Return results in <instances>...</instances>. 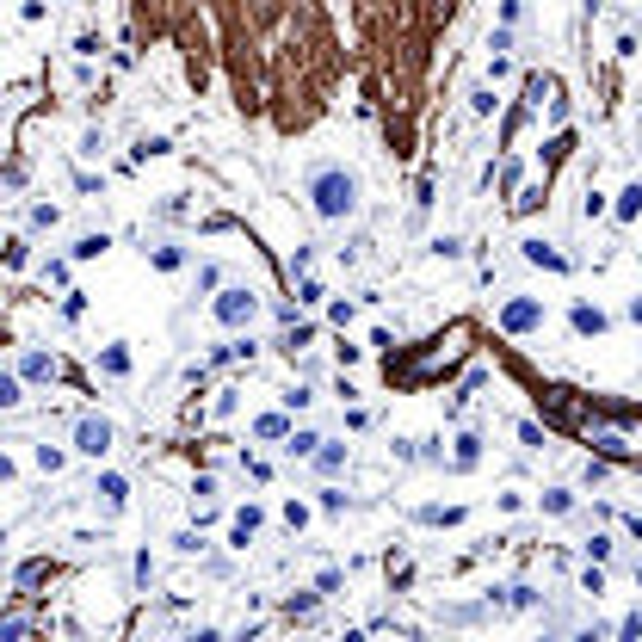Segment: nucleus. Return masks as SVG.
I'll list each match as a JSON object with an SVG mask.
<instances>
[{
	"label": "nucleus",
	"instance_id": "3",
	"mask_svg": "<svg viewBox=\"0 0 642 642\" xmlns=\"http://www.w3.org/2000/svg\"><path fill=\"white\" fill-rule=\"evenodd\" d=\"M538 321H544L538 303H507V309H501V328H507V334H525V328H538Z\"/></svg>",
	"mask_w": 642,
	"mask_h": 642
},
{
	"label": "nucleus",
	"instance_id": "5",
	"mask_svg": "<svg viewBox=\"0 0 642 642\" xmlns=\"http://www.w3.org/2000/svg\"><path fill=\"white\" fill-rule=\"evenodd\" d=\"M525 260H538V266H550V272H562V254H550V247H544V241H531V247H525Z\"/></svg>",
	"mask_w": 642,
	"mask_h": 642
},
{
	"label": "nucleus",
	"instance_id": "9",
	"mask_svg": "<svg viewBox=\"0 0 642 642\" xmlns=\"http://www.w3.org/2000/svg\"><path fill=\"white\" fill-rule=\"evenodd\" d=\"M13 402H19V383H13V377H0V408H13Z\"/></svg>",
	"mask_w": 642,
	"mask_h": 642
},
{
	"label": "nucleus",
	"instance_id": "1",
	"mask_svg": "<svg viewBox=\"0 0 642 642\" xmlns=\"http://www.w3.org/2000/svg\"><path fill=\"white\" fill-rule=\"evenodd\" d=\"M309 198H315V217L340 223V217H352V210H359V180H352L346 167H321L315 180H309Z\"/></svg>",
	"mask_w": 642,
	"mask_h": 642
},
{
	"label": "nucleus",
	"instance_id": "7",
	"mask_svg": "<svg viewBox=\"0 0 642 642\" xmlns=\"http://www.w3.org/2000/svg\"><path fill=\"white\" fill-rule=\"evenodd\" d=\"M636 210H642V186H630V192H624V204H618V217H636Z\"/></svg>",
	"mask_w": 642,
	"mask_h": 642
},
{
	"label": "nucleus",
	"instance_id": "4",
	"mask_svg": "<svg viewBox=\"0 0 642 642\" xmlns=\"http://www.w3.org/2000/svg\"><path fill=\"white\" fill-rule=\"evenodd\" d=\"M217 315L229 321V328H241V321H254V297H247V291H223V303H217Z\"/></svg>",
	"mask_w": 642,
	"mask_h": 642
},
{
	"label": "nucleus",
	"instance_id": "8",
	"mask_svg": "<svg viewBox=\"0 0 642 642\" xmlns=\"http://www.w3.org/2000/svg\"><path fill=\"white\" fill-rule=\"evenodd\" d=\"M315 445H321V439H315V433H291V451H297V457H309V451H315Z\"/></svg>",
	"mask_w": 642,
	"mask_h": 642
},
{
	"label": "nucleus",
	"instance_id": "6",
	"mask_svg": "<svg viewBox=\"0 0 642 642\" xmlns=\"http://www.w3.org/2000/svg\"><path fill=\"white\" fill-rule=\"evenodd\" d=\"M575 328H581V334H599L605 315H599V309H575Z\"/></svg>",
	"mask_w": 642,
	"mask_h": 642
},
{
	"label": "nucleus",
	"instance_id": "2",
	"mask_svg": "<svg viewBox=\"0 0 642 642\" xmlns=\"http://www.w3.org/2000/svg\"><path fill=\"white\" fill-rule=\"evenodd\" d=\"M75 445H81L87 457H105V451H112V420H81V426H75Z\"/></svg>",
	"mask_w": 642,
	"mask_h": 642
}]
</instances>
